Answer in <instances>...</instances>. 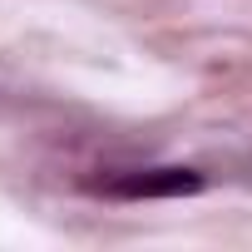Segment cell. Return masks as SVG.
Masks as SVG:
<instances>
[{"label":"cell","mask_w":252,"mask_h":252,"mask_svg":"<svg viewBox=\"0 0 252 252\" xmlns=\"http://www.w3.org/2000/svg\"><path fill=\"white\" fill-rule=\"evenodd\" d=\"M104 198L119 203H144V198H193L203 193V173L198 168H129V173H109L89 183Z\"/></svg>","instance_id":"cell-1"}]
</instances>
